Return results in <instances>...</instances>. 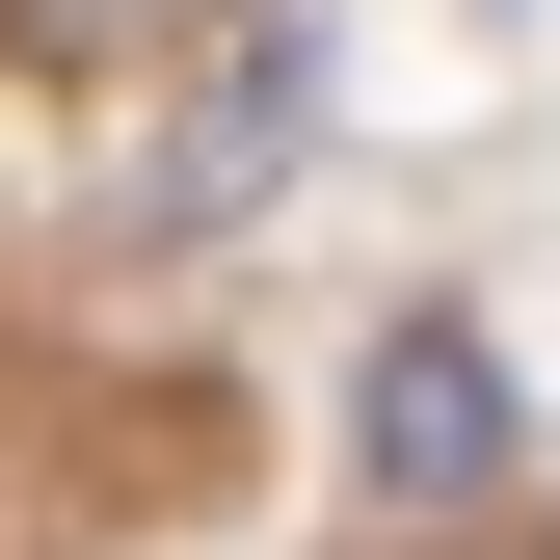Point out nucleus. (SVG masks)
Returning <instances> with one entry per match:
<instances>
[{
  "instance_id": "20e7f679",
  "label": "nucleus",
  "mask_w": 560,
  "mask_h": 560,
  "mask_svg": "<svg viewBox=\"0 0 560 560\" xmlns=\"http://www.w3.org/2000/svg\"><path fill=\"white\" fill-rule=\"evenodd\" d=\"M428 560H454V534H428Z\"/></svg>"
},
{
  "instance_id": "f257e3e1",
  "label": "nucleus",
  "mask_w": 560,
  "mask_h": 560,
  "mask_svg": "<svg viewBox=\"0 0 560 560\" xmlns=\"http://www.w3.org/2000/svg\"><path fill=\"white\" fill-rule=\"evenodd\" d=\"M534 428H508V347L480 320H374V374H347V480L374 508H480Z\"/></svg>"
},
{
  "instance_id": "7ed1b4c3",
  "label": "nucleus",
  "mask_w": 560,
  "mask_h": 560,
  "mask_svg": "<svg viewBox=\"0 0 560 560\" xmlns=\"http://www.w3.org/2000/svg\"><path fill=\"white\" fill-rule=\"evenodd\" d=\"M27 27H81V54H107V27H187V0H27Z\"/></svg>"
},
{
  "instance_id": "f03ea898",
  "label": "nucleus",
  "mask_w": 560,
  "mask_h": 560,
  "mask_svg": "<svg viewBox=\"0 0 560 560\" xmlns=\"http://www.w3.org/2000/svg\"><path fill=\"white\" fill-rule=\"evenodd\" d=\"M294 107H320V27H241V54H214V107L161 133V214H241V187L294 161Z\"/></svg>"
}]
</instances>
